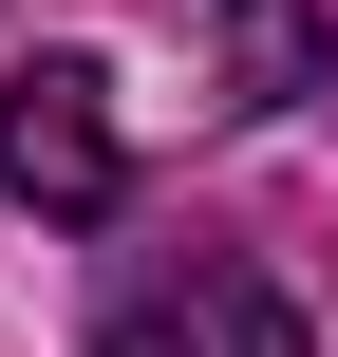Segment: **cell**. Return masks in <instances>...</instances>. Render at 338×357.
<instances>
[{"mask_svg": "<svg viewBox=\"0 0 338 357\" xmlns=\"http://www.w3.org/2000/svg\"><path fill=\"white\" fill-rule=\"evenodd\" d=\"M0 188H19L38 226H94V207L132 188V132H113V75H94V56H19V94H0Z\"/></svg>", "mask_w": 338, "mask_h": 357, "instance_id": "1", "label": "cell"}, {"mask_svg": "<svg viewBox=\"0 0 338 357\" xmlns=\"http://www.w3.org/2000/svg\"><path fill=\"white\" fill-rule=\"evenodd\" d=\"M320 94V0H226V113H301Z\"/></svg>", "mask_w": 338, "mask_h": 357, "instance_id": "3", "label": "cell"}, {"mask_svg": "<svg viewBox=\"0 0 338 357\" xmlns=\"http://www.w3.org/2000/svg\"><path fill=\"white\" fill-rule=\"evenodd\" d=\"M94 357H301V320H282V282H245V264H188V282H132Z\"/></svg>", "mask_w": 338, "mask_h": 357, "instance_id": "2", "label": "cell"}]
</instances>
